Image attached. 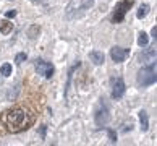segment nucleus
Returning <instances> with one entry per match:
<instances>
[{
	"label": "nucleus",
	"mask_w": 157,
	"mask_h": 146,
	"mask_svg": "<svg viewBox=\"0 0 157 146\" xmlns=\"http://www.w3.org/2000/svg\"><path fill=\"white\" fill-rule=\"evenodd\" d=\"M0 122H2V125L8 133H20L28 130L34 124V115L26 109L13 107L5 110L2 117H0Z\"/></svg>",
	"instance_id": "obj_1"
},
{
	"label": "nucleus",
	"mask_w": 157,
	"mask_h": 146,
	"mask_svg": "<svg viewBox=\"0 0 157 146\" xmlns=\"http://www.w3.org/2000/svg\"><path fill=\"white\" fill-rule=\"evenodd\" d=\"M155 80H157L155 78V62L151 63L149 67L143 68L138 73V85L139 86H149V85L155 83Z\"/></svg>",
	"instance_id": "obj_2"
},
{
	"label": "nucleus",
	"mask_w": 157,
	"mask_h": 146,
	"mask_svg": "<svg viewBox=\"0 0 157 146\" xmlns=\"http://www.w3.org/2000/svg\"><path fill=\"white\" fill-rule=\"evenodd\" d=\"M131 7H133L131 0H121V2H118L117 7H115L113 15H112V23H121L125 20V15L128 13V10Z\"/></svg>",
	"instance_id": "obj_3"
},
{
	"label": "nucleus",
	"mask_w": 157,
	"mask_h": 146,
	"mask_svg": "<svg viewBox=\"0 0 157 146\" xmlns=\"http://www.w3.org/2000/svg\"><path fill=\"white\" fill-rule=\"evenodd\" d=\"M36 70H37V73L42 75L44 78H52V77H54V72H55L54 65H52L50 62L42 60V58L36 60Z\"/></svg>",
	"instance_id": "obj_4"
},
{
	"label": "nucleus",
	"mask_w": 157,
	"mask_h": 146,
	"mask_svg": "<svg viewBox=\"0 0 157 146\" xmlns=\"http://www.w3.org/2000/svg\"><path fill=\"white\" fill-rule=\"evenodd\" d=\"M130 55V49H125V47H118V45H115V47L110 49V57H112V60L115 63H121L125 62V58Z\"/></svg>",
	"instance_id": "obj_5"
},
{
	"label": "nucleus",
	"mask_w": 157,
	"mask_h": 146,
	"mask_svg": "<svg viewBox=\"0 0 157 146\" xmlns=\"http://www.w3.org/2000/svg\"><path fill=\"white\" fill-rule=\"evenodd\" d=\"M123 94H125V81L121 78L112 80V97L113 99H120Z\"/></svg>",
	"instance_id": "obj_6"
},
{
	"label": "nucleus",
	"mask_w": 157,
	"mask_h": 146,
	"mask_svg": "<svg viewBox=\"0 0 157 146\" xmlns=\"http://www.w3.org/2000/svg\"><path fill=\"white\" fill-rule=\"evenodd\" d=\"M109 117H110V115H109V110H107L105 107L101 109V110L96 114V124H97L99 127H101V125H105L107 122H109Z\"/></svg>",
	"instance_id": "obj_7"
},
{
	"label": "nucleus",
	"mask_w": 157,
	"mask_h": 146,
	"mask_svg": "<svg viewBox=\"0 0 157 146\" xmlns=\"http://www.w3.org/2000/svg\"><path fill=\"white\" fill-rule=\"evenodd\" d=\"M139 125H141V132L149 130V119H147L146 110H141V112H139Z\"/></svg>",
	"instance_id": "obj_8"
},
{
	"label": "nucleus",
	"mask_w": 157,
	"mask_h": 146,
	"mask_svg": "<svg viewBox=\"0 0 157 146\" xmlns=\"http://www.w3.org/2000/svg\"><path fill=\"white\" fill-rule=\"evenodd\" d=\"M89 58L96 63V65H102V63H104V58H105V57H104L102 52H99V50H92V52H89Z\"/></svg>",
	"instance_id": "obj_9"
},
{
	"label": "nucleus",
	"mask_w": 157,
	"mask_h": 146,
	"mask_svg": "<svg viewBox=\"0 0 157 146\" xmlns=\"http://www.w3.org/2000/svg\"><path fill=\"white\" fill-rule=\"evenodd\" d=\"M13 29V23H10L8 20H0V33L2 34H10Z\"/></svg>",
	"instance_id": "obj_10"
},
{
	"label": "nucleus",
	"mask_w": 157,
	"mask_h": 146,
	"mask_svg": "<svg viewBox=\"0 0 157 146\" xmlns=\"http://www.w3.org/2000/svg\"><path fill=\"white\" fill-rule=\"evenodd\" d=\"M139 60H143V62H146V63H152L155 60V49H149L147 54L139 55Z\"/></svg>",
	"instance_id": "obj_11"
},
{
	"label": "nucleus",
	"mask_w": 157,
	"mask_h": 146,
	"mask_svg": "<svg viewBox=\"0 0 157 146\" xmlns=\"http://www.w3.org/2000/svg\"><path fill=\"white\" fill-rule=\"evenodd\" d=\"M149 10H151V7H149V5H147V3H143L141 7H139V10H138L136 16H138L139 20H141V18H144V16H146V15L149 13Z\"/></svg>",
	"instance_id": "obj_12"
},
{
	"label": "nucleus",
	"mask_w": 157,
	"mask_h": 146,
	"mask_svg": "<svg viewBox=\"0 0 157 146\" xmlns=\"http://www.w3.org/2000/svg\"><path fill=\"white\" fill-rule=\"evenodd\" d=\"M147 42H149V37H147V34L146 33H139V36H138V44L141 45V47H144V45H147Z\"/></svg>",
	"instance_id": "obj_13"
},
{
	"label": "nucleus",
	"mask_w": 157,
	"mask_h": 146,
	"mask_svg": "<svg viewBox=\"0 0 157 146\" xmlns=\"http://www.w3.org/2000/svg\"><path fill=\"white\" fill-rule=\"evenodd\" d=\"M0 73H2L3 77H10L11 75V65L10 63H3L2 68H0Z\"/></svg>",
	"instance_id": "obj_14"
},
{
	"label": "nucleus",
	"mask_w": 157,
	"mask_h": 146,
	"mask_svg": "<svg viewBox=\"0 0 157 146\" xmlns=\"http://www.w3.org/2000/svg\"><path fill=\"white\" fill-rule=\"evenodd\" d=\"M39 33H40V28H39V26H31V29H29V33H28V34H29L31 39H34Z\"/></svg>",
	"instance_id": "obj_15"
},
{
	"label": "nucleus",
	"mask_w": 157,
	"mask_h": 146,
	"mask_svg": "<svg viewBox=\"0 0 157 146\" xmlns=\"http://www.w3.org/2000/svg\"><path fill=\"white\" fill-rule=\"evenodd\" d=\"M26 58H28V55L25 54V52H21V54H18V55L15 57V62H16V63H23Z\"/></svg>",
	"instance_id": "obj_16"
},
{
	"label": "nucleus",
	"mask_w": 157,
	"mask_h": 146,
	"mask_svg": "<svg viewBox=\"0 0 157 146\" xmlns=\"http://www.w3.org/2000/svg\"><path fill=\"white\" fill-rule=\"evenodd\" d=\"M107 133H109V138H110V141H112V143H115V141H117V135H115V132L112 130V128H109V130H107Z\"/></svg>",
	"instance_id": "obj_17"
},
{
	"label": "nucleus",
	"mask_w": 157,
	"mask_h": 146,
	"mask_svg": "<svg viewBox=\"0 0 157 146\" xmlns=\"http://www.w3.org/2000/svg\"><path fill=\"white\" fill-rule=\"evenodd\" d=\"M5 16H7V18H15V16H16V11H15V10H10V11H7V13H5Z\"/></svg>",
	"instance_id": "obj_18"
},
{
	"label": "nucleus",
	"mask_w": 157,
	"mask_h": 146,
	"mask_svg": "<svg viewBox=\"0 0 157 146\" xmlns=\"http://www.w3.org/2000/svg\"><path fill=\"white\" fill-rule=\"evenodd\" d=\"M45 132H47V127H45V125H42V127H40V130H39V133H40V136H45Z\"/></svg>",
	"instance_id": "obj_19"
},
{
	"label": "nucleus",
	"mask_w": 157,
	"mask_h": 146,
	"mask_svg": "<svg viewBox=\"0 0 157 146\" xmlns=\"http://www.w3.org/2000/svg\"><path fill=\"white\" fill-rule=\"evenodd\" d=\"M155 34H157V28L154 26V28H152V31H151V36H152V37H154V41H155V37H157V36H155Z\"/></svg>",
	"instance_id": "obj_20"
}]
</instances>
